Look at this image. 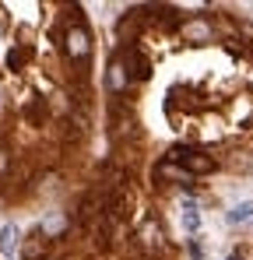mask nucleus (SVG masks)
Wrapping results in <instances>:
<instances>
[{"mask_svg": "<svg viewBox=\"0 0 253 260\" xmlns=\"http://www.w3.org/2000/svg\"><path fill=\"white\" fill-rule=\"evenodd\" d=\"M172 158L186 162V169H190V173H211V169H214V162H211L208 155H197V151H186V148L172 151Z\"/></svg>", "mask_w": 253, "mask_h": 260, "instance_id": "f257e3e1", "label": "nucleus"}, {"mask_svg": "<svg viewBox=\"0 0 253 260\" xmlns=\"http://www.w3.org/2000/svg\"><path fill=\"white\" fill-rule=\"evenodd\" d=\"M88 43H91V39H88L84 28H71V32H67V53H71L74 60L88 56Z\"/></svg>", "mask_w": 253, "mask_h": 260, "instance_id": "f03ea898", "label": "nucleus"}, {"mask_svg": "<svg viewBox=\"0 0 253 260\" xmlns=\"http://www.w3.org/2000/svg\"><path fill=\"white\" fill-rule=\"evenodd\" d=\"M14 250H18V229L7 221L0 229V253H4V260H14Z\"/></svg>", "mask_w": 253, "mask_h": 260, "instance_id": "7ed1b4c3", "label": "nucleus"}, {"mask_svg": "<svg viewBox=\"0 0 253 260\" xmlns=\"http://www.w3.org/2000/svg\"><path fill=\"white\" fill-rule=\"evenodd\" d=\"M225 221H229V225H243V221H253V201H243V204H236L232 211H225Z\"/></svg>", "mask_w": 253, "mask_h": 260, "instance_id": "20e7f679", "label": "nucleus"}, {"mask_svg": "<svg viewBox=\"0 0 253 260\" xmlns=\"http://www.w3.org/2000/svg\"><path fill=\"white\" fill-rule=\"evenodd\" d=\"M64 225H67V218L60 215V211H53V215L42 221V232H46V236H56V232H64Z\"/></svg>", "mask_w": 253, "mask_h": 260, "instance_id": "39448f33", "label": "nucleus"}, {"mask_svg": "<svg viewBox=\"0 0 253 260\" xmlns=\"http://www.w3.org/2000/svg\"><path fill=\"white\" fill-rule=\"evenodd\" d=\"M130 74H134V78H148V74H151V67H148V60H144L141 53H130Z\"/></svg>", "mask_w": 253, "mask_h": 260, "instance_id": "423d86ee", "label": "nucleus"}, {"mask_svg": "<svg viewBox=\"0 0 253 260\" xmlns=\"http://www.w3.org/2000/svg\"><path fill=\"white\" fill-rule=\"evenodd\" d=\"M183 229H186V232H197V229H201V215H197V208H183Z\"/></svg>", "mask_w": 253, "mask_h": 260, "instance_id": "0eeeda50", "label": "nucleus"}, {"mask_svg": "<svg viewBox=\"0 0 253 260\" xmlns=\"http://www.w3.org/2000/svg\"><path fill=\"white\" fill-rule=\"evenodd\" d=\"M123 71H126L123 63H113V67H109V85H113V88H123L126 85V74H123Z\"/></svg>", "mask_w": 253, "mask_h": 260, "instance_id": "6e6552de", "label": "nucleus"}, {"mask_svg": "<svg viewBox=\"0 0 253 260\" xmlns=\"http://www.w3.org/2000/svg\"><path fill=\"white\" fill-rule=\"evenodd\" d=\"M186 36H190V39H204V36H208V25H201V21H197V25H186Z\"/></svg>", "mask_w": 253, "mask_h": 260, "instance_id": "1a4fd4ad", "label": "nucleus"}, {"mask_svg": "<svg viewBox=\"0 0 253 260\" xmlns=\"http://www.w3.org/2000/svg\"><path fill=\"white\" fill-rule=\"evenodd\" d=\"M0 169H4V151H0Z\"/></svg>", "mask_w": 253, "mask_h": 260, "instance_id": "9d476101", "label": "nucleus"}]
</instances>
